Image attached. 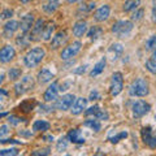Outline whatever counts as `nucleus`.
I'll return each mask as SVG.
<instances>
[{"mask_svg": "<svg viewBox=\"0 0 156 156\" xmlns=\"http://www.w3.org/2000/svg\"><path fill=\"white\" fill-rule=\"evenodd\" d=\"M46 56V51L42 47H35L29 51L25 57H23V64L27 68H35L42 62V60Z\"/></svg>", "mask_w": 156, "mask_h": 156, "instance_id": "f257e3e1", "label": "nucleus"}, {"mask_svg": "<svg viewBox=\"0 0 156 156\" xmlns=\"http://www.w3.org/2000/svg\"><path fill=\"white\" fill-rule=\"evenodd\" d=\"M133 27L134 23L129 20H120V21H116L112 25V33L116 34L119 38H125L131 33Z\"/></svg>", "mask_w": 156, "mask_h": 156, "instance_id": "f03ea898", "label": "nucleus"}, {"mask_svg": "<svg viewBox=\"0 0 156 156\" xmlns=\"http://www.w3.org/2000/svg\"><path fill=\"white\" fill-rule=\"evenodd\" d=\"M129 94L131 96H146L148 95V82L144 78H136L131 82L129 87Z\"/></svg>", "mask_w": 156, "mask_h": 156, "instance_id": "7ed1b4c3", "label": "nucleus"}, {"mask_svg": "<svg viewBox=\"0 0 156 156\" xmlns=\"http://www.w3.org/2000/svg\"><path fill=\"white\" fill-rule=\"evenodd\" d=\"M124 89V78L120 72H116L112 74L111 78V86H109V92L112 96H117Z\"/></svg>", "mask_w": 156, "mask_h": 156, "instance_id": "20e7f679", "label": "nucleus"}, {"mask_svg": "<svg viewBox=\"0 0 156 156\" xmlns=\"http://www.w3.org/2000/svg\"><path fill=\"white\" fill-rule=\"evenodd\" d=\"M34 87V80L31 76H25L20 82H17L14 85V92H16L17 96L23 95L25 92H27L29 90H33Z\"/></svg>", "mask_w": 156, "mask_h": 156, "instance_id": "39448f33", "label": "nucleus"}, {"mask_svg": "<svg viewBox=\"0 0 156 156\" xmlns=\"http://www.w3.org/2000/svg\"><path fill=\"white\" fill-rule=\"evenodd\" d=\"M151 109V105L148 103H146L143 100H136L131 105V113H133L134 119H140L144 115H147Z\"/></svg>", "mask_w": 156, "mask_h": 156, "instance_id": "423d86ee", "label": "nucleus"}, {"mask_svg": "<svg viewBox=\"0 0 156 156\" xmlns=\"http://www.w3.org/2000/svg\"><path fill=\"white\" fill-rule=\"evenodd\" d=\"M81 42H73L72 44H69L68 47H65L64 50L61 51V58L62 60H69V58H73L78 52L81 51Z\"/></svg>", "mask_w": 156, "mask_h": 156, "instance_id": "0eeeda50", "label": "nucleus"}, {"mask_svg": "<svg viewBox=\"0 0 156 156\" xmlns=\"http://www.w3.org/2000/svg\"><path fill=\"white\" fill-rule=\"evenodd\" d=\"M140 134H142V139L144 144H147L150 148H156V135L154 134L151 126H144L142 131H140Z\"/></svg>", "mask_w": 156, "mask_h": 156, "instance_id": "6e6552de", "label": "nucleus"}, {"mask_svg": "<svg viewBox=\"0 0 156 156\" xmlns=\"http://www.w3.org/2000/svg\"><path fill=\"white\" fill-rule=\"evenodd\" d=\"M85 116H87V117L92 116V117H95V119H98V120H104V121H107L109 119L108 112L101 109L99 105H94V107H91V108H89L87 111H85Z\"/></svg>", "mask_w": 156, "mask_h": 156, "instance_id": "1a4fd4ad", "label": "nucleus"}, {"mask_svg": "<svg viewBox=\"0 0 156 156\" xmlns=\"http://www.w3.org/2000/svg\"><path fill=\"white\" fill-rule=\"evenodd\" d=\"M122 52H124V46L121 43H113L108 48V51H107V57L111 61H117L121 57V55H122Z\"/></svg>", "mask_w": 156, "mask_h": 156, "instance_id": "9d476101", "label": "nucleus"}, {"mask_svg": "<svg viewBox=\"0 0 156 156\" xmlns=\"http://www.w3.org/2000/svg\"><path fill=\"white\" fill-rule=\"evenodd\" d=\"M77 98L73 95V94H66L61 98V99H58L57 100V103H56V108L57 109H60V111H66V109H69L72 108V105L73 103L76 101Z\"/></svg>", "mask_w": 156, "mask_h": 156, "instance_id": "9b49d317", "label": "nucleus"}, {"mask_svg": "<svg viewBox=\"0 0 156 156\" xmlns=\"http://www.w3.org/2000/svg\"><path fill=\"white\" fill-rule=\"evenodd\" d=\"M18 29H20V22L14 21V20H9V21L4 23V26H3V37L7 38V39L13 37V34L16 33Z\"/></svg>", "mask_w": 156, "mask_h": 156, "instance_id": "f8f14e48", "label": "nucleus"}, {"mask_svg": "<svg viewBox=\"0 0 156 156\" xmlns=\"http://www.w3.org/2000/svg\"><path fill=\"white\" fill-rule=\"evenodd\" d=\"M34 16L31 13H27L25 14L22 18H21V21H20V29H21V31L22 34H27L29 31H31V29L34 26Z\"/></svg>", "mask_w": 156, "mask_h": 156, "instance_id": "ddd939ff", "label": "nucleus"}, {"mask_svg": "<svg viewBox=\"0 0 156 156\" xmlns=\"http://www.w3.org/2000/svg\"><path fill=\"white\" fill-rule=\"evenodd\" d=\"M14 56H16V51H14V48L12 46H4L2 48V51H0V61L3 62V64H7V62L12 61Z\"/></svg>", "mask_w": 156, "mask_h": 156, "instance_id": "4468645a", "label": "nucleus"}, {"mask_svg": "<svg viewBox=\"0 0 156 156\" xmlns=\"http://www.w3.org/2000/svg\"><path fill=\"white\" fill-rule=\"evenodd\" d=\"M43 29H44V21H43L42 18H39L35 21L34 23V26L30 31V41H38V39H41L42 34H43Z\"/></svg>", "mask_w": 156, "mask_h": 156, "instance_id": "2eb2a0df", "label": "nucleus"}, {"mask_svg": "<svg viewBox=\"0 0 156 156\" xmlns=\"http://www.w3.org/2000/svg\"><path fill=\"white\" fill-rule=\"evenodd\" d=\"M58 91H60V87H58V85L56 83V82H53V83L46 90L44 95H43V99H44V101H47V103L56 100V99H57Z\"/></svg>", "mask_w": 156, "mask_h": 156, "instance_id": "dca6fc26", "label": "nucleus"}, {"mask_svg": "<svg viewBox=\"0 0 156 156\" xmlns=\"http://www.w3.org/2000/svg\"><path fill=\"white\" fill-rule=\"evenodd\" d=\"M68 139H69V142L77 143V144H82V143L86 142L85 136L82 135L80 129H72L69 133H68Z\"/></svg>", "mask_w": 156, "mask_h": 156, "instance_id": "f3484780", "label": "nucleus"}, {"mask_svg": "<svg viewBox=\"0 0 156 156\" xmlns=\"http://www.w3.org/2000/svg\"><path fill=\"white\" fill-rule=\"evenodd\" d=\"M87 100L89 99H86V98H77L76 101L73 103L72 105V113L73 115H80L83 112V109L86 108V105H87Z\"/></svg>", "mask_w": 156, "mask_h": 156, "instance_id": "a211bd4d", "label": "nucleus"}, {"mask_svg": "<svg viewBox=\"0 0 156 156\" xmlns=\"http://www.w3.org/2000/svg\"><path fill=\"white\" fill-rule=\"evenodd\" d=\"M66 33L65 31H58L55 37L52 38V41H51V48L52 50H57L58 47H61L64 43L66 42Z\"/></svg>", "mask_w": 156, "mask_h": 156, "instance_id": "6ab92c4d", "label": "nucleus"}, {"mask_svg": "<svg viewBox=\"0 0 156 156\" xmlns=\"http://www.w3.org/2000/svg\"><path fill=\"white\" fill-rule=\"evenodd\" d=\"M109 13H111V8H109V5L104 4V5H101V7L95 12L94 18L96 20V21H99V22L105 21V20L109 17Z\"/></svg>", "mask_w": 156, "mask_h": 156, "instance_id": "aec40b11", "label": "nucleus"}, {"mask_svg": "<svg viewBox=\"0 0 156 156\" xmlns=\"http://www.w3.org/2000/svg\"><path fill=\"white\" fill-rule=\"evenodd\" d=\"M87 31V22L83 21V20H80V21H77L74 25H73V34H74L76 37H83Z\"/></svg>", "mask_w": 156, "mask_h": 156, "instance_id": "412c9836", "label": "nucleus"}, {"mask_svg": "<svg viewBox=\"0 0 156 156\" xmlns=\"http://www.w3.org/2000/svg\"><path fill=\"white\" fill-rule=\"evenodd\" d=\"M55 77L53 76V73L50 70V69H47V68H43V69L38 73V82L39 83H42V85H44V83H48V82H51L52 81V78Z\"/></svg>", "mask_w": 156, "mask_h": 156, "instance_id": "4be33fe9", "label": "nucleus"}, {"mask_svg": "<svg viewBox=\"0 0 156 156\" xmlns=\"http://www.w3.org/2000/svg\"><path fill=\"white\" fill-rule=\"evenodd\" d=\"M105 64H107V58H105V57H103L100 61H98V62H96L94 68H92V70L90 72V76H91V77H96V76H99L100 73L104 70Z\"/></svg>", "mask_w": 156, "mask_h": 156, "instance_id": "5701e85b", "label": "nucleus"}, {"mask_svg": "<svg viewBox=\"0 0 156 156\" xmlns=\"http://www.w3.org/2000/svg\"><path fill=\"white\" fill-rule=\"evenodd\" d=\"M60 5V0H48V2L43 5V11L46 13H53Z\"/></svg>", "mask_w": 156, "mask_h": 156, "instance_id": "b1692460", "label": "nucleus"}, {"mask_svg": "<svg viewBox=\"0 0 156 156\" xmlns=\"http://www.w3.org/2000/svg\"><path fill=\"white\" fill-rule=\"evenodd\" d=\"M101 34H103V29L100 26H92L87 33V37L90 38V41H96L101 37Z\"/></svg>", "mask_w": 156, "mask_h": 156, "instance_id": "393cba45", "label": "nucleus"}, {"mask_svg": "<svg viewBox=\"0 0 156 156\" xmlns=\"http://www.w3.org/2000/svg\"><path fill=\"white\" fill-rule=\"evenodd\" d=\"M53 30H55V25H53V22H48L47 25H44V29H43V34H42L43 41H50L51 37H52Z\"/></svg>", "mask_w": 156, "mask_h": 156, "instance_id": "a878e982", "label": "nucleus"}, {"mask_svg": "<svg viewBox=\"0 0 156 156\" xmlns=\"http://www.w3.org/2000/svg\"><path fill=\"white\" fill-rule=\"evenodd\" d=\"M50 122H47V121L44 120H38L34 122L33 125V130H35V131H47L48 129H50Z\"/></svg>", "mask_w": 156, "mask_h": 156, "instance_id": "bb28decb", "label": "nucleus"}, {"mask_svg": "<svg viewBox=\"0 0 156 156\" xmlns=\"http://www.w3.org/2000/svg\"><path fill=\"white\" fill-rule=\"evenodd\" d=\"M139 5H140V0H126L122 8L125 12H131V11H135Z\"/></svg>", "mask_w": 156, "mask_h": 156, "instance_id": "cd10ccee", "label": "nucleus"}, {"mask_svg": "<svg viewBox=\"0 0 156 156\" xmlns=\"http://www.w3.org/2000/svg\"><path fill=\"white\" fill-rule=\"evenodd\" d=\"M146 69H147L150 73H152V74H156V52L154 53V56L150 58V60L146 61Z\"/></svg>", "mask_w": 156, "mask_h": 156, "instance_id": "c85d7f7f", "label": "nucleus"}, {"mask_svg": "<svg viewBox=\"0 0 156 156\" xmlns=\"http://www.w3.org/2000/svg\"><path fill=\"white\" fill-rule=\"evenodd\" d=\"M83 125L94 131H100V129H101V124L99 120H87V121H85Z\"/></svg>", "mask_w": 156, "mask_h": 156, "instance_id": "c756f323", "label": "nucleus"}, {"mask_svg": "<svg viewBox=\"0 0 156 156\" xmlns=\"http://www.w3.org/2000/svg\"><path fill=\"white\" fill-rule=\"evenodd\" d=\"M146 50L150 52H156V35H151L146 42Z\"/></svg>", "mask_w": 156, "mask_h": 156, "instance_id": "7c9ffc66", "label": "nucleus"}, {"mask_svg": "<svg viewBox=\"0 0 156 156\" xmlns=\"http://www.w3.org/2000/svg\"><path fill=\"white\" fill-rule=\"evenodd\" d=\"M21 74H22V72L20 68H11V69L8 70V77H9V80H12V81L18 80V78L21 77Z\"/></svg>", "mask_w": 156, "mask_h": 156, "instance_id": "2f4dec72", "label": "nucleus"}, {"mask_svg": "<svg viewBox=\"0 0 156 156\" xmlns=\"http://www.w3.org/2000/svg\"><path fill=\"white\" fill-rule=\"evenodd\" d=\"M128 136V131H121V133H117V134H115V135H109L108 136V140H111L112 143H117V142H120L121 139H124V138H126Z\"/></svg>", "mask_w": 156, "mask_h": 156, "instance_id": "473e14b6", "label": "nucleus"}, {"mask_svg": "<svg viewBox=\"0 0 156 156\" xmlns=\"http://www.w3.org/2000/svg\"><path fill=\"white\" fill-rule=\"evenodd\" d=\"M68 142H69V139H68V136H66V138H65V136H61V138L57 140L56 148H57L58 152H61V151L66 150V147H68Z\"/></svg>", "mask_w": 156, "mask_h": 156, "instance_id": "72a5a7b5", "label": "nucleus"}, {"mask_svg": "<svg viewBox=\"0 0 156 156\" xmlns=\"http://www.w3.org/2000/svg\"><path fill=\"white\" fill-rule=\"evenodd\" d=\"M16 42H17V44H18V46L26 47L31 41H30V38H27V37H26V34H23V35H20V37L16 39Z\"/></svg>", "mask_w": 156, "mask_h": 156, "instance_id": "f704fd0d", "label": "nucleus"}, {"mask_svg": "<svg viewBox=\"0 0 156 156\" xmlns=\"http://www.w3.org/2000/svg\"><path fill=\"white\" fill-rule=\"evenodd\" d=\"M23 120L22 117H18V116H14V115H9L8 116V122L11 124V125H18V124H21V122H23Z\"/></svg>", "mask_w": 156, "mask_h": 156, "instance_id": "c9c22d12", "label": "nucleus"}, {"mask_svg": "<svg viewBox=\"0 0 156 156\" xmlns=\"http://www.w3.org/2000/svg\"><path fill=\"white\" fill-rule=\"evenodd\" d=\"M0 156H18V150L17 148L2 150L0 151Z\"/></svg>", "mask_w": 156, "mask_h": 156, "instance_id": "e433bc0d", "label": "nucleus"}, {"mask_svg": "<svg viewBox=\"0 0 156 156\" xmlns=\"http://www.w3.org/2000/svg\"><path fill=\"white\" fill-rule=\"evenodd\" d=\"M51 150L50 148H42V150H37L34 151L33 156H50Z\"/></svg>", "mask_w": 156, "mask_h": 156, "instance_id": "4c0bfd02", "label": "nucleus"}, {"mask_svg": "<svg viewBox=\"0 0 156 156\" xmlns=\"http://www.w3.org/2000/svg\"><path fill=\"white\" fill-rule=\"evenodd\" d=\"M143 14H144L143 9H138V11L134 12V14L131 16V20H133V21H139V20L143 18Z\"/></svg>", "mask_w": 156, "mask_h": 156, "instance_id": "58836bf2", "label": "nucleus"}, {"mask_svg": "<svg viewBox=\"0 0 156 156\" xmlns=\"http://www.w3.org/2000/svg\"><path fill=\"white\" fill-rule=\"evenodd\" d=\"M13 16V11L12 9H4V11L2 12V20H5V18H11Z\"/></svg>", "mask_w": 156, "mask_h": 156, "instance_id": "ea45409f", "label": "nucleus"}, {"mask_svg": "<svg viewBox=\"0 0 156 156\" xmlns=\"http://www.w3.org/2000/svg\"><path fill=\"white\" fill-rule=\"evenodd\" d=\"M9 133V128L8 125H2L0 126V136H2V139H4V136Z\"/></svg>", "mask_w": 156, "mask_h": 156, "instance_id": "a19ab883", "label": "nucleus"}, {"mask_svg": "<svg viewBox=\"0 0 156 156\" xmlns=\"http://www.w3.org/2000/svg\"><path fill=\"white\" fill-rule=\"evenodd\" d=\"M95 5H96L95 3L90 2V3H87V4H86V7H81V11H85V12H90L91 9H94V8H95Z\"/></svg>", "mask_w": 156, "mask_h": 156, "instance_id": "79ce46f5", "label": "nucleus"}, {"mask_svg": "<svg viewBox=\"0 0 156 156\" xmlns=\"http://www.w3.org/2000/svg\"><path fill=\"white\" fill-rule=\"evenodd\" d=\"M99 92H98L96 90H94V91H91L90 92V98H89V100H96V99H99Z\"/></svg>", "mask_w": 156, "mask_h": 156, "instance_id": "37998d69", "label": "nucleus"}, {"mask_svg": "<svg viewBox=\"0 0 156 156\" xmlns=\"http://www.w3.org/2000/svg\"><path fill=\"white\" fill-rule=\"evenodd\" d=\"M18 134L21 135V136H26V138H30V136H33L31 131H27V130H20Z\"/></svg>", "mask_w": 156, "mask_h": 156, "instance_id": "c03bdc74", "label": "nucleus"}, {"mask_svg": "<svg viewBox=\"0 0 156 156\" xmlns=\"http://www.w3.org/2000/svg\"><path fill=\"white\" fill-rule=\"evenodd\" d=\"M21 108H25V109H23L25 112H30L33 109V104L31 103H22L21 104Z\"/></svg>", "mask_w": 156, "mask_h": 156, "instance_id": "a18cd8bd", "label": "nucleus"}, {"mask_svg": "<svg viewBox=\"0 0 156 156\" xmlns=\"http://www.w3.org/2000/svg\"><path fill=\"white\" fill-rule=\"evenodd\" d=\"M87 69V65H83V66H80V69H76L74 73H77V74H82V73H85Z\"/></svg>", "mask_w": 156, "mask_h": 156, "instance_id": "49530a36", "label": "nucleus"}, {"mask_svg": "<svg viewBox=\"0 0 156 156\" xmlns=\"http://www.w3.org/2000/svg\"><path fill=\"white\" fill-rule=\"evenodd\" d=\"M43 139H46L47 142H52V140H53V136H52V135H46V136H43Z\"/></svg>", "mask_w": 156, "mask_h": 156, "instance_id": "de8ad7c7", "label": "nucleus"}, {"mask_svg": "<svg viewBox=\"0 0 156 156\" xmlns=\"http://www.w3.org/2000/svg\"><path fill=\"white\" fill-rule=\"evenodd\" d=\"M152 21H156V7L152 8Z\"/></svg>", "mask_w": 156, "mask_h": 156, "instance_id": "09e8293b", "label": "nucleus"}, {"mask_svg": "<svg viewBox=\"0 0 156 156\" xmlns=\"http://www.w3.org/2000/svg\"><path fill=\"white\" fill-rule=\"evenodd\" d=\"M66 2L72 4V3H78V2H81V0H66Z\"/></svg>", "mask_w": 156, "mask_h": 156, "instance_id": "8fccbe9b", "label": "nucleus"}, {"mask_svg": "<svg viewBox=\"0 0 156 156\" xmlns=\"http://www.w3.org/2000/svg\"><path fill=\"white\" fill-rule=\"evenodd\" d=\"M4 81V73H2V76H0V83H3Z\"/></svg>", "mask_w": 156, "mask_h": 156, "instance_id": "3c124183", "label": "nucleus"}, {"mask_svg": "<svg viewBox=\"0 0 156 156\" xmlns=\"http://www.w3.org/2000/svg\"><path fill=\"white\" fill-rule=\"evenodd\" d=\"M18 2H21V3H30L31 0H18Z\"/></svg>", "mask_w": 156, "mask_h": 156, "instance_id": "603ef678", "label": "nucleus"}, {"mask_svg": "<svg viewBox=\"0 0 156 156\" xmlns=\"http://www.w3.org/2000/svg\"><path fill=\"white\" fill-rule=\"evenodd\" d=\"M95 156H103V154H101L100 151H98V152H96V155H95Z\"/></svg>", "mask_w": 156, "mask_h": 156, "instance_id": "864d4df0", "label": "nucleus"}, {"mask_svg": "<svg viewBox=\"0 0 156 156\" xmlns=\"http://www.w3.org/2000/svg\"><path fill=\"white\" fill-rule=\"evenodd\" d=\"M65 156H70V155H65Z\"/></svg>", "mask_w": 156, "mask_h": 156, "instance_id": "5fc2aeb1", "label": "nucleus"}, {"mask_svg": "<svg viewBox=\"0 0 156 156\" xmlns=\"http://www.w3.org/2000/svg\"><path fill=\"white\" fill-rule=\"evenodd\" d=\"M155 120H156V116H155Z\"/></svg>", "mask_w": 156, "mask_h": 156, "instance_id": "6e6d98bb", "label": "nucleus"}]
</instances>
